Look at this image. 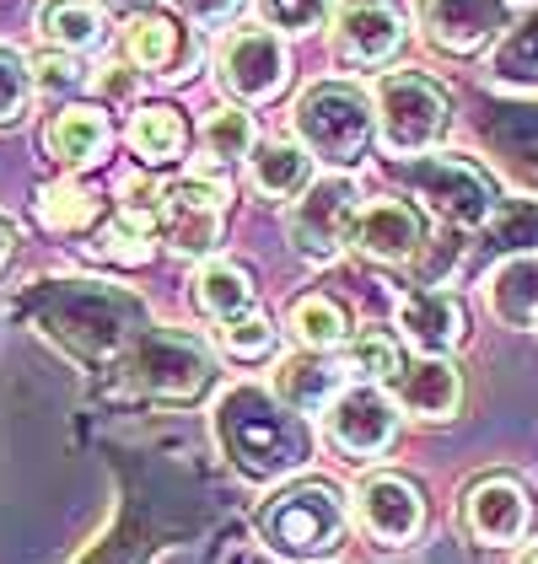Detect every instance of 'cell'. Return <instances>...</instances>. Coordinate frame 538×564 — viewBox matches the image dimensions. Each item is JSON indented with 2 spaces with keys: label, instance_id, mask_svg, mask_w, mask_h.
<instances>
[{
  "label": "cell",
  "instance_id": "15",
  "mask_svg": "<svg viewBox=\"0 0 538 564\" xmlns=\"http://www.w3.org/2000/svg\"><path fill=\"white\" fill-rule=\"evenodd\" d=\"M394 388V403L404 414L426 420V425H442L463 409V377L448 355H420V360H404V371L388 382Z\"/></svg>",
  "mask_w": 538,
  "mask_h": 564
},
{
  "label": "cell",
  "instance_id": "31",
  "mask_svg": "<svg viewBox=\"0 0 538 564\" xmlns=\"http://www.w3.org/2000/svg\"><path fill=\"white\" fill-rule=\"evenodd\" d=\"M222 349L237 360H259L275 349V323L259 312H243V317H226L222 323Z\"/></svg>",
  "mask_w": 538,
  "mask_h": 564
},
{
  "label": "cell",
  "instance_id": "1",
  "mask_svg": "<svg viewBox=\"0 0 538 564\" xmlns=\"http://www.w3.org/2000/svg\"><path fill=\"white\" fill-rule=\"evenodd\" d=\"M226 457L248 478H286L313 457V425L265 388H232L216 409Z\"/></svg>",
  "mask_w": 538,
  "mask_h": 564
},
{
  "label": "cell",
  "instance_id": "14",
  "mask_svg": "<svg viewBox=\"0 0 538 564\" xmlns=\"http://www.w3.org/2000/svg\"><path fill=\"white\" fill-rule=\"evenodd\" d=\"M420 242H426V220H420L415 205H404V199H372V205H361L356 226H351V248L372 263L415 259Z\"/></svg>",
  "mask_w": 538,
  "mask_h": 564
},
{
  "label": "cell",
  "instance_id": "8",
  "mask_svg": "<svg viewBox=\"0 0 538 564\" xmlns=\"http://www.w3.org/2000/svg\"><path fill=\"white\" fill-rule=\"evenodd\" d=\"M323 435L351 463H372V457H383L399 441V403L377 382H356V388H345L323 409Z\"/></svg>",
  "mask_w": 538,
  "mask_h": 564
},
{
  "label": "cell",
  "instance_id": "19",
  "mask_svg": "<svg viewBox=\"0 0 538 564\" xmlns=\"http://www.w3.org/2000/svg\"><path fill=\"white\" fill-rule=\"evenodd\" d=\"M125 54L140 70H157V76H179V59H189L183 44V28L162 11H134L130 28H125Z\"/></svg>",
  "mask_w": 538,
  "mask_h": 564
},
{
  "label": "cell",
  "instance_id": "17",
  "mask_svg": "<svg viewBox=\"0 0 538 564\" xmlns=\"http://www.w3.org/2000/svg\"><path fill=\"white\" fill-rule=\"evenodd\" d=\"M44 151L49 162H60V167H92V162H103V151H108V113L103 108H65L54 124L44 130Z\"/></svg>",
  "mask_w": 538,
  "mask_h": 564
},
{
  "label": "cell",
  "instance_id": "4",
  "mask_svg": "<svg viewBox=\"0 0 538 564\" xmlns=\"http://www.w3.org/2000/svg\"><path fill=\"white\" fill-rule=\"evenodd\" d=\"M372 108H377V140L388 156H426L431 145H442V134L452 124V102L448 91L437 87L431 76L420 70H388L377 91H372Z\"/></svg>",
  "mask_w": 538,
  "mask_h": 564
},
{
  "label": "cell",
  "instance_id": "34",
  "mask_svg": "<svg viewBox=\"0 0 538 564\" xmlns=\"http://www.w3.org/2000/svg\"><path fill=\"white\" fill-rule=\"evenodd\" d=\"M173 6H179L189 22H226L243 0H173Z\"/></svg>",
  "mask_w": 538,
  "mask_h": 564
},
{
  "label": "cell",
  "instance_id": "36",
  "mask_svg": "<svg viewBox=\"0 0 538 564\" xmlns=\"http://www.w3.org/2000/svg\"><path fill=\"white\" fill-rule=\"evenodd\" d=\"M130 91V76H108V97H125Z\"/></svg>",
  "mask_w": 538,
  "mask_h": 564
},
{
  "label": "cell",
  "instance_id": "6",
  "mask_svg": "<svg viewBox=\"0 0 538 564\" xmlns=\"http://www.w3.org/2000/svg\"><path fill=\"white\" fill-rule=\"evenodd\" d=\"M404 183L448 220V226H480L495 210V183L469 156H415L399 167Z\"/></svg>",
  "mask_w": 538,
  "mask_h": 564
},
{
  "label": "cell",
  "instance_id": "28",
  "mask_svg": "<svg viewBox=\"0 0 538 564\" xmlns=\"http://www.w3.org/2000/svg\"><path fill=\"white\" fill-rule=\"evenodd\" d=\"M39 220L49 231H82L97 220V199H92L82 183H54V188H39Z\"/></svg>",
  "mask_w": 538,
  "mask_h": 564
},
{
  "label": "cell",
  "instance_id": "23",
  "mask_svg": "<svg viewBox=\"0 0 538 564\" xmlns=\"http://www.w3.org/2000/svg\"><path fill=\"white\" fill-rule=\"evenodd\" d=\"M39 33L54 48H65V54H82V48L103 44V11L92 0H44Z\"/></svg>",
  "mask_w": 538,
  "mask_h": 564
},
{
  "label": "cell",
  "instance_id": "33",
  "mask_svg": "<svg viewBox=\"0 0 538 564\" xmlns=\"http://www.w3.org/2000/svg\"><path fill=\"white\" fill-rule=\"evenodd\" d=\"M329 17V0H265V22L280 33H313Z\"/></svg>",
  "mask_w": 538,
  "mask_h": 564
},
{
  "label": "cell",
  "instance_id": "18",
  "mask_svg": "<svg viewBox=\"0 0 538 564\" xmlns=\"http://www.w3.org/2000/svg\"><path fill=\"white\" fill-rule=\"evenodd\" d=\"M340 366L323 355V349H308V355H291L275 377V398L291 403L297 414H313V409H329L340 398Z\"/></svg>",
  "mask_w": 538,
  "mask_h": 564
},
{
  "label": "cell",
  "instance_id": "22",
  "mask_svg": "<svg viewBox=\"0 0 538 564\" xmlns=\"http://www.w3.org/2000/svg\"><path fill=\"white\" fill-rule=\"evenodd\" d=\"M130 145H134V156H140V162H151V167H168V162H179L183 145H189L183 113H179V108H168V102L134 108V119H130Z\"/></svg>",
  "mask_w": 538,
  "mask_h": 564
},
{
  "label": "cell",
  "instance_id": "11",
  "mask_svg": "<svg viewBox=\"0 0 538 564\" xmlns=\"http://www.w3.org/2000/svg\"><path fill=\"white\" fill-rule=\"evenodd\" d=\"M534 527V500L512 474H491L463 495V532L485 549H512Z\"/></svg>",
  "mask_w": 538,
  "mask_h": 564
},
{
  "label": "cell",
  "instance_id": "10",
  "mask_svg": "<svg viewBox=\"0 0 538 564\" xmlns=\"http://www.w3.org/2000/svg\"><path fill=\"white\" fill-rule=\"evenodd\" d=\"M216 76L232 97L269 102V97H280L286 76H291V54L269 28H237L216 54Z\"/></svg>",
  "mask_w": 538,
  "mask_h": 564
},
{
  "label": "cell",
  "instance_id": "16",
  "mask_svg": "<svg viewBox=\"0 0 538 564\" xmlns=\"http://www.w3.org/2000/svg\"><path fill=\"white\" fill-rule=\"evenodd\" d=\"M399 334L420 355H448V349L463 345L469 334V317H463V302L452 291H409L399 302Z\"/></svg>",
  "mask_w": 538,
  "mask_h": 564
},
{
  "label": "cell",
  "instance_id": "30",
  "mask_svg": "<svg viewBox=\"0 0 538 564\" xmlns=\"http://www.w3.org/2000/svg\"><path fill=\"white\" fill-rule=\"evenodd\" d=\"M205 151L216 162H232V156H248L254 151V119L243 108H216L205 119Z\"/></svg>",
  "mask_w": 538,
  "mask_h": 564
},
{
  "label": "cell",
  "instance_id": "26",
  "mask_svg": "<svg viewBox=\"0 0 538 564\" xmlns=\"http://www.w3.org/2000/svg\"><path fill=\"white\" fill-rule=\"evenodd\" d=\"M491 70L501 82H517V87H538V11H528L523 22L506 28V39L495 48Z\"/></svg>",
  "mask_w": 538,
  "mask_h": 564
},
{
  "label": "cell",
  "instance_id": "32",
  "mask_svg": "<svg viewBox=\"0 0 538 564\" xmlns=\"http://www.w3.org/2000/svg\"><path fill=\"white\" fill-rule=\"evenodd\" d=\"M33 82H39V91H49V97H71V91L87 82V70H82L76 54L54 48V54H39V59H33Z\"/></svg>",
  "mask_w": 538,
  "mask_h": 564
},
{
  "label": "cell",
  "instance_id": "37",
  "mask_svg": "<svg viewBox=\"0 0 538 564\" xmlns=\"http://www.w3.org/2000/svg\"><path fill=\"white\" fill-rule=\"evenodd\" d=\"M528 564H538V554H528Z\"/></svg>",
  "mask_w": 538,
  "mask_h": 564
},
{
  "label": "cell",
  "instance_id": "5",
  "mask_svg": "<svg viewBox=\"0 0 538 564\" xmlns=\"http://www.w3.org/2000/svg\"><path fill=\"white\" fill-rule=\"evenodd\" d=\"M356 216H361L356 177H345V173L313 177L308 194L291 205V220H286L297 259L329 263L340 248H351V226H356Z\"/></svg>",
  "mask_w": 538,
  "mask_h": 564
},
{
  "label": "cell",
  "instance_id": "21",
  "mask_svg": "<svg viewBox=\"0 0 538 564\" xmlns=\"http://www.w3.org/2000/svg\"><path fill=\"white\" fill-rule=\"evenodd\" d=\"M313 183V156L291 140H269L254 151V188L265 199H302Z\"/></svg>",
  "mask_w": 538,
  "mask_h": 564
},
{
  "label": "cell",
  "instance_id": "20",
  "mask_svg": "<svg viewBox=\"0 0 538 564\" xmlns=\"http://www.w3.org/2000/svg\"><path fill=\"white\" fill-rule=\"evenodd\" d=\"M491 312L506 328H538V253L506 259L491 274Z\"/></svg>",
  "mask_w": 538,
  "mask_h": 564
},
{
  "label": "cell",
  "instance_id": "27",
  "mask_svg": "<svg viewBox=\"0 0 538 564\" xmlns=\"http://www.w3.org/2000/svg\"><path fill=\"white\" fill-rule=\"evenodd\" d=\"M345 366L356 371L361 382H394L404 371V355H399V339L394 334H383V328H366L351 339L345 349Z\"/></svg>",
  "mask_w": 538,
  "mask_h": 564
},
{
  "label": "cell",
  "instance_id": "3",
  "mask_svg": "<svg viewBox=\"0 0 538 564\" xmlns=\"http://www.w3.org/2000/svg\"><path fill=\"white\" fill-rule=\"evenodd\" d=\"M291 124H297V140L313 151L318 162L351 167V162L366 156V145L377 134V108L351 82H318V87L302 91Z\"/></svg>",
  "mask_w": 538,
  "mask_h": 564
},
{
  "label": "cell",
  "instance_id": "9",
  "mask_svg": "<svg viewBox=\"0 0 538 564\" xmlns=\"http://www.w3.org/2000/svg\"><path fill=\"white\" fill-rule=\"evenodd\" d=\"M415 11H420L426 44L458 59L501 44L512 28V0H415Z\"/></svg>",
  "mask_w": 538,
  "mask_h": 564
},
{
  "label": "cell",
  "instance_id": "29",
  "mask_svg": "<svg viewBox=\"0 0 538 564\" xmlns=\"http://www.w3.org/2000/svg\"><path fill=\"white\" fill-rule=\"evenodd\" d=\"M33 91H39V82H33V65H28L17 48L0 44V130L28 119V102H33Z\"/></svg>",
  "mask_w": 538,
  "mask_h": 564
},
{
  "label": "cell",
  "instance_id": "35",
  "mask_svg": "<svg viewBox=\"0 0 538 564\" xmlns=\"http://www.w3.org/2000/svg\"><path fill=\"white\" fill-rule=\"evenodd\" d=\"M97 6H108V11H146V0H97Z\"/></svg>",
  "mask_w": 538,
  "mask_h": 564
},
{
  "label": "cell",
  "instance_id": "24",
  "mask_svg": "<svg viewBox=\"0 0 538 564\" xmlns=\"http://www.w3.org/2000/svg\"><path fill=\"white\" fill-rule=\"evenodd\" d=\"M194 296L200 306L226 323V317H243V312H254V280H248V269H237V263L226 259H211L200 269V285H194Z\"/></svg>",
  "mask_w": 538,
  "mask_h": 564
},
{
  "label": "cell",
  "instance_id": "7",
  "mask_svg": "<svg viewBox=\"0 0 538 564\" xmlns=\"http://www.w3.org/2000/svg\"><path fill=\"white\" fill-rule=\"evenodd\" d=\"M226 199H232V183L222 167H200L183 183L162 188V231H168V248L179 259H205L222 242Z\"/></svg>",
  "mask_w": 538,
  "mask_h": 564
},
{
  "label": "cell",
  "instance_id": "12",
  "mask_svg": "<svg viewBox=\"0 0 538 564\" xmlns=\"http://www.w3.org/2000/svg\"><path fill=\"white\" fill-rule=\"evenodd\" d=\"M409 28H404V11L394 0H345L340 17H334V54L345 65H388L404 48Z\"/></svg>",
  "mask_w": 538,
  "mask_h": 564
},
{
  "label": "cell",
  "instance_id": "2",
  "mask_svg": "<svg viewBox=\"0 0 538 564\" xmlns=\"http://www.w3.org/2000/svg\"><path fill=\"white\" fill-rule=\"evenodd\" d=\"M259 543L275 560L291 564L329 560L345 543V500H340V489L323 484V478H302V484H286L280 495H269L265 511H259Z\"/></svg>",
  "mask_w": 538,
  "mask_h": 564
},
{
  "label": "cell",
  "instance_id": "25",
  "mask_svg": "<svg viewBox=\"0 0 538 564\" xmlns=\"http://www.w3.org/2000/svg\"><path fill=\"white\" fill-rule=\"evenodd\" d=\"M291 334L302 339L308 349H334L351 339V317H345V306L334 302V296H297L291 302Z\"/></svg>",
  "mask_w": 538,
  "mask_h": 564
},
{
  "label": "cell",
  "instance_id": "13",
  "mask_svg": "<svg viewBox=\"0 0 538 564\" xmlns=\"http://www.w3.org/2000/svg\"><path fill=\"white\" fill-rule=\"evenodd\" d=\"M356 521L372 543L404 549V543L420 532V521H426V500H420V489H415L409 478L372 474L356 484Z\"/></svg>",
  "mask_w": 538,
  "mask_h": 564
}]
</instances>
